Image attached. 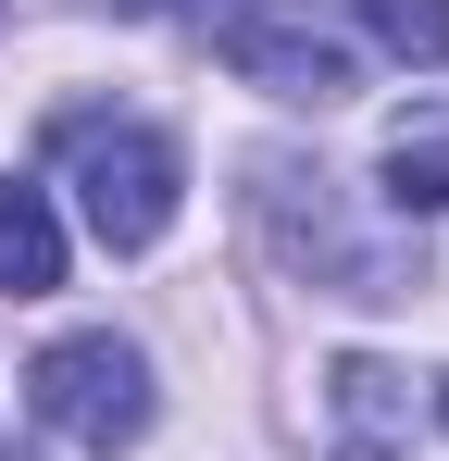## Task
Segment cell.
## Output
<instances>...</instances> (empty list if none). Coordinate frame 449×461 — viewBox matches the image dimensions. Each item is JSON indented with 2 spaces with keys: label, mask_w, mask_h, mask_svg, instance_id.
<instances>
[{
  "label": "cell",
  "mask_w": 449,
  "mask_h": 461,
  "mask_svg": "<svg viewBox=\"0 0 449 461\" xmlns=\"http://www.w3.org/2000/svg\"><path fill=\"white\" fill-rule=\"evenodd\" d=\"M224 63H237L250 87H275V100H312V113L350 100V76H362L350 38L312 25V13H224Z\"/></svg>",
  "instance_id": "obj_3"
},
{
  "label": "cell",
  "mask_w": 449,
  "mask_h": 461,
  "mask_svg": "<svg viewBox=\"0 0 449 461\" xmlns=\"http://www.w3.org/2000/svg\"><path fill=\"white\" fill-rule=\"evenodd\" d=\"M0 461H25V449H0Z\"/></svg>",
  "instance_id": "obj_8"
},
{
  "label": "cell",
  "mask_w": 449,
  "mask_h": 461,
  "mask_svg": "<svg viewBox=\"0 0 449 461\" xmlns=\"http://www.w3.org/2000/svg\"><path fill=\"white\" fill-rule=\"evenodd\" d=\"M63 287V225H50V187L0 175V300H50Z\"/></svg>",
  "instance_id": "obj_6"
},
{
  "label": "cell",
  "mask_w": 449,
  "mask_h": 461,
  "mask_svg": "<svg viewBox=\"0 0 449 461\" xmlns=\"http://www.w3.org/2000/svg\"><path fill=\"white\" fill-rule=\"evenodd\" d=\"M325 411H337V461H399V437H412V375H387V362H337L325 375Z\"/></svg>",
  "instance_id": "obj_4"
},
{
  "label": "cell",
  "mask_w": 449,
  "mask_h": 461,
  "mask_svg": "<svg viewBox=\"0 0 449 461\" xmlns=\"http://www.w3.org/2000/svg\"><path fill=\"white\" fill-rule=\"evenodd\" d=\"M25 411L50 424V437H75V449H138L150 437V362L113 337V324H87V337H50L38 362H25Z\"/></svg>",
  "instance_id": "obj_2"
},
{
  "label": "cell",
  "mask_w": 449,
  "mask_h": 461,
  "mask_svg": "<svg viewBox=\"0 0 449 461\" xmlns=\"http://www.w3.org/2000/svg\"><path fill=\"white\" fill-rule=\"evenodd\" d=\"M374 200H387L399 225H425V212H449V113H437V100L387 125V162H374Z\"/></svg>",
  "instance_id": "obj_5"
},
{
  "label": "cell",
  "mask_w": 449,
  "mask_h": 461,
  "mask_svg": "<svg viewBox=\"0 0 449 461\" xmlns=\"http://www.w3.org/2000/svg\"><path fill=\"white\" fill-rule=\"evenodd\" d=\"M437 399H449V386H437Z\"/></svg>",
  "instance_id": "obj_9"
},
{
  "label": "cell",
  "mask_w": 449,
  "mask_h": 461,
  "mask_svg": "<svg viewBox=\"0 0 449 461\" xmlns=\"http://www.w3.org/2000/svg\"><path fill=\"white\" fill-rule=\"evenodd\" d=\"M50 162L75 175V212H87L100 249H162L175 187H188V162H175L162 125H138V113H63L50 125Z\"/></svg>",
  "instance_id": "obj_1"
},
{
  "label": "cell",
  "mask_w": 449,
  "mask_h": 461,
  "mask_svg": "<svg viewBox=\"0 0 449 461\" xmlns=\"http://www.w3.org/2000/svg\"><path fill=\"white\" fill-rule=\"evenodd\" d=\"M362 38L399 63H449V0H362Z\"/></svg>",
  "instance_id": "obj_7"
}]
</instances>
